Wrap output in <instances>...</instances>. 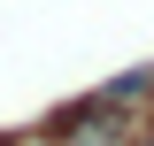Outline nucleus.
Masks as SVG:
<instances>
[{
    "instance_id": "nucleus-1",
    "label": "nucleus",
    "mask_w": 154,
    "mask_h": 146,
    "mask_svg": "<svg viewBox=\"0 0 154 146\" xmlns=\"http://www.w3.org/2000/svg\"><path fill=\"white\" fill-rule=\"evenodd\" d=\"M0 146H16V138H0Z\"/></svg>"
}]
</instances>
